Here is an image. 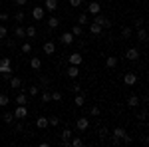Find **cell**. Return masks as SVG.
Instances as JSON below:
<instances>
[{"label": "cell", "mask_w": 149, "mask_h": 147, "mask_svg": "<svg viewBox=\"0 0 149 147\" xmlns=\"http://www.w3.org/2000/svg\"><path fill=\"white\" fill-rule=\"evenodd\" d=\"M36 93H38V88L32 86V88H30V95H36Z\"/></svg>", "instance_id": "39"}, {"label": "cell", "mask_w": 149, "mask_h": 147, "mask_svg": "<svg viewBox=\"0 0 149 147\" xmlns=\"http://www.w3.org/2000/svg\"><path fill=\"white\" fill-rule=\"evenodd\" d=\"M93 22L100 24L102 28H109V26H111V22H109V20H105L103 16H100V14H95V20H93Z\"/></svg>", "instance_id": "4"}, {"label": "cell", "mask_w": 149, "mask_h": 147, "mask_svg": "<svg viewBox=\"0 0 149 147\" xmlns=\"http://www.w3.org/2000/svg\"><path fill=\"white\" fill-rule=\"evenodd\" d=\"M74 102H76V105H78V107H81L86 100H84V95H76V98H74Z\"/></svg>", "instance_id": "25"}, {"label": "cell", "mask_w": 149, "mask_h": 147, "mask_svg": "<svg viewBox=\"0 0 149 147\" xmlns=\"http://www.w3.org/2000/svg\"><path fill=\"white\" fill-rule=\"evenodd\" d=\"M92 115H100V107H92Z\"/></svg>", "instance_id": "42"}, {"label": "cell", "mask_w": 149, "mask_h": 147, "mask_svg": "<svg viewBox=\"0 0 149 147\" xmlns=\"http://www.w3.org/2000/svg\"><path fill=\"white\" fill-rule=\"evenodd\" d=\"M123 82H125L127 86H133V84H135V82H137V76H135V74H133V72H127L125 76H123Z\"/></svg>", "instance_id": "2"}, {"label": "cell", "mask_w": 149, "mask_h": 147, "mask_svg": "<svg viewBox=\"0 0 149 147\" xmlns=\"http://www.w3.org/2000/svg\"><path fill=\"white\" fill-rule=\"evenodd\" d=\"M4 121H6V123H12V121H14V113H6V115H4Z\"/></svg>", "instance_id": "34"}, {"label": "cell", "mask_w": 149, "mask_h": 147, "mask_svg": "<svg viewBox=\"0 0 149 147\" xmlns=\"http://www.w3.org/2000/svg\"><path fill=\"white\" fill-rule=\"evenodd\" d=\"M26 36H28V38H34L36 36V28L34 26H28V28H26Z\"/></svg>", "instance_id": "21"}, {"label": "cell", "mask_w": 149, "mask_h": 147, "mask_svg": "<svg viewBox=\"0 0 149 147\" xmlns=\"http://www.w3.org/2000/svg\"><path fill=\"white\" fill-rule=\"evenodd\" d=\"M70 64H72V66H80L81 64V54H72V56H70Z\"/></svg>", "instance_id": "7"}, {"label": "cell", "mask_w": 149, "mask_h": 147, "mask_svg": "<svg viewBox=\"0 0 149 147\" xmlns=\"http://www.w3.org/2000/svg\"><path fill=\"white\" fill-rule=\"evenodd\" d=\"M6 34H8V30L4 26H0V38H6Z\"/></svg>", "instance_id": "36"}, {"label": "cell", "mask_w": 149, "mask_h": 147, "mask_svg": "<svg viewBox=\"0 0 149 147\" xmlns=\"http://www.w3.org/2000/svg\"><path fill=\"white\" fill-rule=\"evenodd\" d=\"M14 2H16V4H18V6H24V4H26V2H28V0H14Z\"/></svg>", "instance_id": "43"}, {"label": "cell", "mask_w": 149, "mask_h": 147, "mask_svg": "<svg viewBox=\"0 0 149 147\" xmlns=\"http://www.w3.org/2000/svg\"><path fill=\"white\" fill-rule=\"evenodd\" d=\"M36 125H38L40 129H44V127H48V119L46 117H38V119H36Z\"/></svg>", "instance_id": "15"}, {"label": "cell", "mask_w": 149, "mask_h": 147, "mask_svg": "<svg viewBox=\"0 0 149 147\" xmlns=\"http://www.w3.org/2000/svg\"><path fill=\"white\" fill-rule=\"evenodd\" d=\"M121 34L125 36V38H129V36H131V28H123V30H121Z\"/></svg>", "instance_id": "35"}, {"label": "cell", "mask_w": 149, "mask_h": 147, "mask_svg": "<svg viewBox=\"0 0 149 147\" xmlns=\"http://www.w3.org/2000/svg\"><path fill=\"white\" fill-rule=\"evenodd\" d=\"M58 123H60V119H58V117H52V119L48 121V125H58Z\"/></svg>", "instance_id": "37"}, {"label": "cell", "mask_w": 149, "mask_h": 147, "mask_svg": "<svg viewBox=\"0 0 149 147\" xmlns=\"http://www.w3.org/2000/svg\"><path fill=\"white\" fill-rule=\"evenodd\" d=\"M70 137H72V131H70V129H66V131H64V133H62V139H64V143H66V141H68Z\"/></svg>", "instance_id": "32"}, {"label": "cell", "mask_w": 149, "mask_h": 147, "mask_svg": "<svg viewBox=\"0 0 149 147\" xmlns=\"http://www.w3.org/2000/svg\"><path fill=\"white\" fill-rule=\"evenodd\" d=\"M72 34H74V36H81V26H80V24L72 28Z\"/></svg>", "instance_id": "28"}, {"label": "cell", "mask_w": 149, "mask_h": 147, "mask_svg": "<svg viewBox=\"0 0 149 147\" xmlns=\"http://www.w3.org/2000/svg\"><path fill=\"white\" fill-rule=\"evenodd\" d=\"M24 18H26V16H24V12H16V16H14V20H16V22H22Z\"/></svg>", "instance_id": "33"}, {"label": "cell", "mask_w": 149, "mask_h": 147, "mask_svg": "<svg viewBox=\"0 0 149 147\" xmlns=\"http://www.w3.org/2000/svg\"><path fill=\"white\" fill-rule=\"evenodd\" d=\"M125 56H127V60H137V58H139V52L135 50V48H129Z\"/></svg>", "instance_id": "9"}, {"label": "cell", "mask_w": 149, "mask_h": 147, "mask_svg": "<svg viewBox=\"0 0 149 147\" xmlns=\"http://www.w3.org/2000/svg\"><path fill=\"white\" fill-rule=\"evenodd\" d=\"M14 34L18 36V38H24V36H26V30H24L22 26H18V28H16V30H14Z\"/></svg>", "instance_id": "22"}, {"label": "cell", "mask_w": 149, "mask_h": 147, "mask_svg": "<svg viewBox=\"0 0 149 147\" xmlns=\"http://www.w3.org/2000/svg\"><path fill=\"white\" fill-rule=\"evenodd\" d=\"M58 8V0H46V10L54 12Z\"/></svg>", "instance_id": "11"}, {"label": "cell", "mask_w": 149, "mask_h": 147, "mask_svg": "<svg viewBox=\"0 0 149 147\" xmlns=\"http://www.w3.org/2000/svg\"><path fill=\"white\" fill-rule=\"evenodd\" d=\"M20 84H22L20 78H12L10 79V88H20Z\"/></svg>", "instance_id": "24"}, {"label": "cell", "mask_w": 149, "mask_h": 147, "mask_svg": "<svg viewBox=\"0 0 149 147\" xmlns=\"http://www.w3.org/2000/svg\"><path fill=\"white\" fill-rule=\"evenodd\" d=\"M123 135H125V129H121V127L113 129V137H115V139H121Z\"/></svg>", "instance_id": "17"}, {"label": "cell", "mask_w": 149, "mask_h": 147, "mask_svg": "<svg viewBox=\"0 0 149 147\" xmlns=\"http://www.w3.org/2000/svg\"><path fill=\"white\" fill-rule=\"evenodd\" d=\"M50 98H52L54 102H62V93H60V91H54V93H50Z\"/></svg>", "instance_id": "27"}, {"label": "cell", "mask_w": 149, "mask_h": 147, "mask_svg": "<svg viewBox=\"0 0 149 147\" xmlns=\"http://www.w3.org/2000/svg\"><path fill=\"white\" fill-rule=\"evenodd\" d=\"M90 30H92L93 34H100V32H102V26H100V24H95V22H93V24H90Z\"/></svg>", "instance_id": "19"}, {"label": "cell", "mask_w": 149, "mask_h": 147, "mask_svg": "<svg viewBox=\"0 0 149 147\" xmlns=\"http://www.w3.org/2000/svg\"><path fill=\"white\" fill-rule=\"evenodd\" d=\"M16 103H18V105H26V95H24V93H20V95L16 98Z\"/></svg>", "instance_id": "26"}, {"label": "cell", "mask_w": 149, "mask_h": 147, "mask_svg": "<svg viewBox=\"0 0 149 147\" xmlns=\"http://www.w3.org/2000/svg\"><path fill=\"white\" fill-rule=\"evenodd\" d=\"M78 74H80L78 66H72V68L68 70V76H70V78H78Z\"/></svg>", "instance_id": "16"}, {"label": "cell", "mask_w": 149, "mask_h": 147, "mask_svg": "<svg viewBox=\"0 0 149 147\" xmlns=\"http://www.w3.org/2000/svg\"><path fill=\"white\" fill-rule=\"evenodd\" d=\"M30 66L34 70H40L42 68V60H40V58H32V60H30Z\"/></svg>", "instance_id": "12"}, {"label": "cell", "mask_w": 149, "mask_h": 147, "mask_svg": "<svg viewBox=\"0 0 149 147\" xmlns=\"http://www.w3.org/2000/svg\"><path fill=\"white\" fill-rule=\"evenodd\" d=\"M14 117H18V119H26V117H28V109H26V105H18L16 111H14Z\"/></svg>", "instance_id": "1"}, {"label": "cell", "mask_w": 149, "mask_h": 147, "mask_svg": "<svg viewBox=\"0 0 149 147\" xmlns=\"http://www.w3.org/2000/svg\"><path fill=\"white\" fill-rule=\"evenodd\" d=\"M137 38L141 40V42H145V40H147V34H145V30H139V32H137Z\"/></svg>", "instance_id": "30"}, {"label": "cell", "mask_w": 149, "mask_h": 147, "mask_svg": "<svg viewBox=\"0 0 149 147\" xmlns=\"http://www.w3.org/2000/svg\"><path fill=\"white\" fill-rule=\"evenodd\" d=\"M70 145H74V147H80V145H84V141H81L80 137H76V139H72V143Z\"/></svg>", "instance_id": "29"}, {"label": "cell", "mask_w": 149, "mask_h": 147, "mask_svg": "<svg viewBox=\"0 0 149 147\" xmlns=\"http://www.w3.org/2000/svg\"><path fill=\"white\" fill-rule=\"evenodd\" d=\"M58 24H60V22H58L56 16H52V18L48 20V26H50V28H58Z\"/></svg>", "instance_id": "23"}, {"label": "cell", "mask_w": 149, "mask_h": 147, "mask_svg": "<svg viewBox=\"0 0 149 147\" xmlns=\"http://www.w3.org/2000/svg\"><path fill=\"white\" fill-rule=\"evenodd\" d=\"M127 105H131V107H137V105H139V98H137V95H131V98L127 100Z\"/></svg>", "instance_id": "14"}, {"label": "cell", "mask_w": 149, "mask_h": 147, "mask_svg": "<svg viewBox=\"0 0 149 147\" xmlns=\"http://www.w3.org/2000/svg\"><path fill=\"white\" fill-rule=\"evenodd\" d=\"M62 42H64L66 46L74 44V34H72V32H66V34H62Z\"/></svg>", "instance_id": "6"}, {"label": "cell", "mask_w": 149, "mask_h": 147, "mask_svg": "<svg viewBox=\"0 0 149 147\" xmlns=\"http://www.w3.org/2000/svg\"><path fill=\"white\" fill-rule=\"evenodd\" d=\"M8 103H10V100H8V95H4V93H2V95H0V107H6Z\"/></svg>", "instance_id": "20"}, {"label": "cell", "mask_w": 149, "mask_h": 147, "mask_svg": "<svg viewBox=\"0 0 149 147\" xmlns=\"http://www.w3.org/2000/svg\"><path fill=\"white\" fill-rule=\"evenodd\" d=\"M88 20H90V18H88V14H80V18H78V24H80V26H84V24H90Z\"/></svg>", "instance_id": "18"}, {"label": "cell", "mask_w": 149, "mask_h": 147, "mask_svg": "<svg viewBox=\"0 0 149 147\" xmlns=\"http://www.w3.org/2000/svg\"><path fill=\"white\" fill-rule=\"evenodd\" d=\"M100 10H102L100 2H90V6H88V12L90 14H100Z\"/></svg>", "instance_id": "5"}, {"label": "cell", "mask_w": 149, "mask_h": 147, "mask_svg": "<svg viewBox=\"0 0 149 147\" xmlns=\"http://www.w3.org/2000/svg\"><path fill=\"white\" fill-rule=\"evenodd\" d=\"M54 50H56L54 42H46L44 44V54H54Z\"/></svg>", "instance_id": "10"}, {"label": "cell", "mask_w": 149, "mask_h": 147, "mask_svg": "<svg viewBox=\"0 0 149 147\" xmlns=\"http://www.w3.org/2000/svg\"><path fill=\"white\" fill-rule=\"evenodd\" d=\"M50 100H52L50 93H44V95H42V102H50Z\"/></svg>", "instance_id": "40"}, {"label": "cell", "mask_w": 149, "mask_h": 147, "mask_svg": "<svg viewBox=\"0 0 149 147\" xmlns=\"http://www.w3.org/2000/svg\"><path fill=\"white\" fill-rule=\"evenodd\" d=\"M22 52H24V54H30V52H32V46L28 44V42H26V44H22Z\"/></svg>", "instance_id": "31"}, {"label": "cell", "mask_w": 149, "mask_h": 147, "mask_svg": "<svg viewBox=\"0 0 149 147\" xmlns=\"http://www.w3.org/2000/svg\"><path fill=\"white\" fill-rule=\"evenodd\" d=\"M70 4L76 8V6H80V4H81V0H70Z\"/></svg>", "instance_id": "38"}, {"label": "cell", "mask_w": 149, "mask_h": 147, "mask_svg": "<svg viewBox=\"0 0 149 147\" xmlns=\"http://www.w3.org/2000/svg\"><path fill=\"white\" fill-rule=\"evenodd\" d=\"M0 20H8V14L6 12H0Z\"/></svg>", "instance_id": "41"}, {"label": "cell", "mask_w": 149, "mask_h": 147, "mask_svg": "<svg viewBox=\"0 0 149 147\" xmlns=\"http://www.w3.org/2000/svg\"><path fill=\"white\" fill-rule=\"evenodd\" d=\"M88 125H90V121H88V117H80V119H78V129H80V131H84V129H88Z\"/></svg>", "instance_id": "8"}, {"label": "cell", "mask_w": 149, "mask_h": 147, "mask_svg": "<svg viewBox=\"0 0 149 147\" xmlns=\"http://www.w3.org/2000/svg\"><path fill=\"white\" fill-rule=\"evenodd\" d=\"M105 66H107V68H115V66H117V58L109 56L107 60H105Z\"/></svg>", "instance_id": "13"}, {"label": "cell", "mask_w": 149, "mask_h": 147, "mask_svg": "<svg viewBox=\"0 0 149 147\" xmlns=\"http://www.w3.org/2000/svg\"><path fill=\"white\" fill-rule=\"evenodd\" d=\"M44 14H46V10H44L42 6H36L34 10H32V16H34V20H42V18H44Z\"/></svg>", "instance_id": "3"}]
</instances>
